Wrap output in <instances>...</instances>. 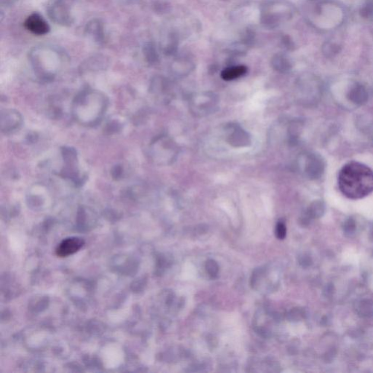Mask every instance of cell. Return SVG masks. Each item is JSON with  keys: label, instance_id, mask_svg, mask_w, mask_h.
Returning <instances> with one entry per match:
<instances>
[{"label": "cell", "instance_id": "21", "mask_svg": "<svg viewBox=\"0 0 373 373\" xmlns=\"http://www.w3.org/2000/svg\"><path fill=\"white\" fill-rule=\"evenodd\" d=\"M276 238L279 240L284 239L286 235V225L284 222H279L276 225V230H275Z\"/></svg>", "mask_w": 373, "mask_h": 373}, {"label": "cell", "instance_id": "4", "mask_svg": "<svg viewBox=\"0 0 373 373\" xmlns=\"http://www.w3.org/2000/svg\"><path fill=\"white\" fill-rule=\"evenodd\" d=\"M61 156L64 165L60 172L59 176L71 181L75 186H82L86 178L82 176L80 173L77 150L73 147H62Z\"/></svg>", "mask_w": 373, "mask_h": 373}, {"label": "cell", "instance_id": "23", "mask_svg": "<svg viewBox=\"0 0 373 373\" xmlns=\"http://www.w3.org/2000/svg\"><path fill=\"white\" fill-rule=\"evenodd\" d=\"M37 140V134L35 132L29 133L26 137V142H27V143H30V144H33V143L36 142Z\"/></svg>", "mask_w": 373, "mask_h": 373}, {"label": "cell", "instance_id": "2", "mask_svg": "<svg viewBox=\"0 0 373 373\" xmlns=\"http://www.w3.org/2000/svg\"><path fill=\"white\" fill-rule=\"evenodd\" d=\"M340 192L350 199H360L373 192V171L359 162L346 163L338 175Z\"/></svg>", "mask_w": 373, "mask_h": 373}, {"label": "cell", "instance_id": "11", "mask_svg": "<svg viewBox=\"0 0 373 373\" xmlns=\"http://www.w3.org/2000/svg\"><path fill=\"white\" fill-rule=\"evenodd\" d=\"M347 98L349 101L357 106H362L368 102V92L365 86L356 83L348 91Z\"/></svg>", "mask_w": 373, "mask_h": 373}, {"label": "cell", "instance_id": "10", "mask_svg": "<svg viewBox=\"0 0 373 373\" xmlns=\"http://www.w3.org/2000/svg\"><path fill=\"white\" fill-rule=\"evenodd\" d=\"M26 29L36 35H43L48 33L50 27L45 19L37 13H34L27 18L25 21Z\"/></svg>", "mask_w": 373, "mask_h": 373}, {"label": "cell", "instance_id": "9", "mask_svg": "<svg viewBox=\"0 0 373 373\" xmlns=\"http://www.w3.org/2000/svg\"><path fill=\"white\" fill-rule=\"evenodd\" d=\"M84 241L77 237H71L63 240L58 247L55 252L57 256L60 257H67L81 249L84 246Z\"/></svg>", "mask_w": 373, "mask_h": 373}, {"label": "cell", "instance_id": "24", "mask_svg": "<svg viewBox=\"0 0 373 373\" xmlns=\"http://www.w3.org/2000/svg\"><path fill=\"white\" fill-rule=\"evenodd\" d=\"M311 1H322L323 0H311Z\"/></svg>", "mask_w": 373, "mask_h": 373}, {"label": "cell", "instance_id": "1", "mask_svg": "<svg viewBox=\"0 0 373 373\" xmlns=\"http://www.w3.org/2000/svg\"><path fill=\"white\" fill-rule=\"evenodd\" d=\"M109 105L107 96L99 90L86 89L74 96L71 103L73 118L83 126L100 124Z\"/></svg>", "mask_w": 373, "mask_h": 373}, {"label": "cell", "instance_id": "19", "mask_svg": "<svg viewBox=\"0 0 373 373\" xmlns=\"http://www.w3.org/2000/svg\"><path fill=\"white\" fill-rule=\"evenodd\" d=\"M205 269H206V273L212 279L217 277L219 274V266L215 260H207L205 264Z\"/></svg>", "mask_w": 373, "mask_h": 373}, {"label": "cell", "instance_id": "18", "mask_svg": "<svg viewBox=\"0 0 373 373\" xmlns=\"http://www.w3.org/2000/svg\"><path fill=\"white\" fill-rule=\"evenodd\" d=\"M122 129V124L118 121H110L107 123L104 128V133L107 135H112L120 132Z\"/></svg>", "mask_w": 373, "mask_h": 373}, {"label": "cell", "instance_id": "17", "mask_svg": "<svg viewBox=\"0 0 373 373\" xmlns=\"http://www.w3.org/2000/svg\"><path fill=\"white\" fill-rule=\"evenodd\" d=\"M341 51L340 46L334 42H327L322 46V52L327 57H333Z\"/></svg>", "mask_w": 373, "mask_h": 373}, {"label": "cell", "instance_id": "20", "mask_svg": "<svg viewBox=\"0 0 373 373\" xmlns=\"http://www.w3.org/2000/svg\"><path fill=\"white\" fill-rule=\"evenodd\" d=\"M360 16L363 18L373 20V0H367L360 10Z\"/></svg>", "mask_w": 373, "mask_h": 373}, {"label": "cell", "instance_id": "22", "mask_svg": "<svg viewBox=\"0 0 373 373\" xmlns=\"http://www.w3.org/2000/svg\"><path fill=\"white\" fill-rule=\"evenodd\" d=\"M124 169L121 165L118 164L115 165L112 169V172H111V175L112 178L115 180H120L122 179L124 177Z\"/></svg>", "mask_w": 373, "mask_h": 373}, {"label": "cell", "instance_id": "7", "mask_svg": "<svg viewBox=\"0 0 373 373\" xmlns=\"http://www.w3.org/2000/svg\"><path fill=\"white\" fill-rule=\"evenodd\" d=\"M23 124V118L18 111L14 109H2L0 113V129L8 134L18 130Z\"/></svg>", "mask_w": 373, "mask_h": 373}, {"label": "cell", "instance_id": "3", "mask_svg": "<svg viewBox=\"0 0 373 373\" xmlns=\"http://www.w3.org/2000/svg\"><path fill=\"white\" fill-rule=\"evenodd\" d=\"M178 146L166 135L156 137L149 146V156L153 163L160 166L169 165L176 159Z\"/></svg>", "mask_w": 373, "mask_h": 373}, {"label": "cell", "instance_id": "13", "mask_svg": "<svg viewBox=\"0 0 373 373\" xmlns=\"http://www.w3.org/2000/svg\"><path fill=\"white\" fill-rule=\"evenodd\" d=\"M169 84L167 81L161 77H156L152 81L150 91L158 97H165L169 94Z\"/></svg>", "mask_w": 373, "mask_h": 373}, {"label": "cell", "instance_id": "5", "mask_svg": "<svg viewBox=\"0 0 373 373\" xmlns=\"http://www.w3.org/2000/svg\"><path fill=\"white\" fill-rule=\"evenodd\" d=\"M218 103L219 99L214 93L211 92L197 93L190 99V110L196 116H206L215 112Z\"/></svg>", "mask_w": 373, "mask_h": 373}, {"label": "cell", "instance_id": "16", "mask_svg": "<svg viewBox=\"0 0 373 373\" xmlns=\"http://www.w3.org/2000/svg\"><path fill=\"white\" fill-rule=\"evenodd\" d=\"M272 65L276 71L286 73L291 69V64L286 58L281 55H276L272 61Z\"/></svg>", "mask_w": 373, "mask_h": 373}, {"label": "cell", "instance_id": "6", "mask_svg": "<svg viewBox=\"0 0 373 373\" xmlns=\"http://www.w3.org/2000/svg\"><path fill=\"white\" fill-rule=\"evenodd\" d=\"M300 167L304 175L311 180L320 179L325 171V162L320 155L308 153L299 159Z\"/></svg>", "mask_w": 373, "mask_h": 373}, {"label": "cell", "instance_id": "8", "mask_svg": "<svg viewBox=\"0 0 373 373\" xmlns=\"http://www.w3.org/2000/svg\"><path fill=\"white\" fill-rule=\"evenodd\" d=\"M227 130V142L232 147H244L251 144V140L249 134L240 125L231 124Z\"/></svg>", "mask_w": 373, "mask_h": 373}, {"label": "cell", "instance_id": "12", "mask_svg": "<svg viewBox=\"0 0 373 373\" xmlns=\"http://www.w3.org/2000/svg\"><path fill=\"white\" fill-rule=\"evenodd\" d=\"M50 13L52 15V18L55 19L60 23H66L70 21V16L68 8L67 5L60 0L53 4Z\"/></svg>", "mask_w": 373, "mask_h": 373}, {"label": "cell", "instance_id": "15", "mask_svg": "<svg viewBox=\"0 0 373 373\" xmlns=\"http://www.w3.org/2000/svg\"><path fill=\"white\" fill-rule=\"evenodd\" d=\"M324 204L321 200H316L310 205L303 216V220L318 217L324 213Z\"/></svg>", "mask_w": 373, "mask_h": 373}, {"label": "cell", "instance_id": "14", "mask_svg": "<svg viewBox=\"0 0 373 373\" xmlns=\"http://www.w3.org/2000/svg\"><path fill=\"white\" fill-rule=\"evenodd\" d=\"M247 72V68L245 66H236L224 70L222 71L221 77L223 80L230 81L244 75Z\"/></svg>", "mask_w": 373, "mask_h": 373}]
</instances>
